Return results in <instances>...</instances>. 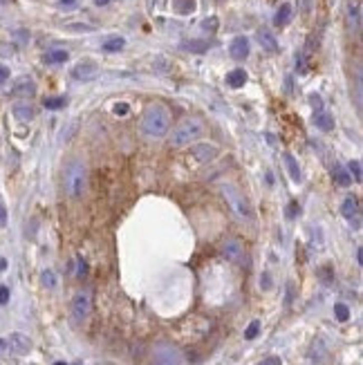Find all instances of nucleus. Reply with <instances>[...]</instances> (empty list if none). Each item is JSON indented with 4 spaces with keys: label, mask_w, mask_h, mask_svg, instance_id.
Masks as SVG:
<instances>
[{
    "label": "nucleus",
    "mask_w": 363,
    "mask_h": 365,
    "mask_svg": "<svg viewBox=\"0 0 363 365\" xmlns=\"http://www.w3.org/2000/svg\"><path fill=\"white\" fill-rule=\"evenodd\" d=\"M170 128V112L168 108H164L161 103H152L146 108L144 119H141V130L146 137L150 139H159L168 132Z\"/></svg>",
    "instance_id": "1"
},
{
    "label": "nucleus",
    "mask_w": 363,
    "mask_h": 365,
    "mask_svg": "<svg viewBox=\"0 0 363 365\" xmlns=\"http://www.w3.org/2000/svg\"><path fill=\"white\" fill-rule=\"evenodd\" d=\"M63 181H65V191H68L70 198H83L85 189H88V166L83 161L74 159L65 166L63 172Z\"/></svg>",
    "instance_id": "2"
},
{
    "label": "nucleus",
    "mask_w": 363,
    "mask_h": 365,
    "mask_svg": "<svg viewBox=\"0 0 363 365\" xmlns=\"http://www.w3.org/2000/svg\"><path fill=\"white\" fill-rule=\"evenodd\" d=\"M204 130H207V126H204L202 119L189 117L173 130V134H170V143H173L175 148H182V146H186V143L195 141L198 137H202Z\"/></svg>",
    "instance_id": "3"
},
{
    "label": "nucleus",
    "mask_w": 363,
    "mask_h": 365,
    "mask_svg": "<svg viewBox=\"0 0 363 365\" xmlns=\"http://www.w3.org/2000/svg\"><path fill=\"white\" fill-rule=\"evenodd\" d=\"M220 193L222 198L227 200V204L231 206V211L238 215L240 220H251V209H249V202L245 200V195L236 189L233 184H222L220 186Z\"/></svg>",
    "instance_id": "4"
},
{
    "label": "nucleus",
    "mask_w": 363,
    "mask_h": 365,
    "mask_svg": "<svg viewBox=\"0 0 363 365\" xmlns=\"http://www.w3.org/2000/svg\"><path fill=\"white\" fill-rule=\"evenodd\" d=\"M152 365H182V356L173 345H157L155 356H152Z\"/></svg>",
    "instance_id": "5"
},
{
    "label": "nucleus",
    "mask_w": 363,
    "mask_h": 365,
    "mask_svg": "<svg viewBox=\"0 0 363 365\" xmlns=\"http://www.w3.org/2000/svg\"><path fill=\"white\" fill-rule=\"evenodd\" d=\"M222 256L233 265H242L245 262V247L240 240H224L222 244Z\"/></svg>",
    "instance_id": "6"
},
{
    "label": "nucleus",
    "mask_w": 363,
    "mask_h": 365,
    "mask_svg": "<svg viewBox=\"0 0 363 365\" xmlns=\"http://www.w3.org/2000/svg\"><path fill=\"white\" fill-rule=\"evenodd\" d=\"M90 316V296L85 291H79L72 300V318L74 323H83Z\"/></svg>",
    "instance_id": "7"
},
{
    "label": "nucleus",
    "mask_w": 363,
    "mask_h": 365,
    "mask_svg": "<svg viewBox=\"0 0 363 365\" xmlns=\"http://www.w3.org/2000/svg\"><path fill=\"white\" fill-rule=\"evenodd\" d=\"M191 155H193L198 161L207 164V161H213L218 157V148L213 146V143H195V146L191 148Z\"/></svg>",
    "instance_id": "8"
},
{
    "label": "nucleus",
    "mask_w": 363,
    "mask_h": 365,
    "mask_svg": "<svg viewBox=\"0 0 363 365\" xmlns=\"http://www.w3.org/2000/svg\"><path fill=\"white\" fill-rule=\"evenodd\" d=\"M97 74H99V65L92 63V61H81V63L74 65V70H72V76L79 81H90Z\"/></svg>",
    "instance_id": "9"
},
{
    "label": "nucleus",
    "mask_w": 363,
    "mask_h": 365,
    "mask_svg": "<svg viewBox=\"0 0 363 365\" xmlns=\"http://www.w3.org/2000/svg\"><path fill=\"white\" fill-rule=\"evenodd\" d=\"M229 54H231L233 61H245L249 56V41L245 36H238L233 38L231 47H229Z\"/></svg>",
    "instance_id": "10"
},
{
    "label": "nucleus",
    "mask_w": 363,
    "mask_h": 365,
    "mask_svg": "<svg viewBox=\"0 0 363 365\" xmlns=\"http://www.w3.org/2000/svg\"><path fill=\"white\" fill-rule=\"evenodd\" d=\"M9 347H12L16 354H27L32 349V340H30V336L16 332V334H12V338H9Z\"/></svg>",
    "instance_id": "11"
},
{
    "label": "nucleus",
    "mask_w": 363,
    "mask_h": 365,
    "mask_svg": "<svg viewBox=\"0 0 363 365\" xmlns=\"http://www.w3.org/2000/svg\"><path fill=\"white\" fill-rule=\"evenodd\" d=\"M347 25H350L352 32L361 30V5L356 3V0L347 5Z\"/></svg>",
    "instance_id": "12"
},
{
    "label": "nucleus",
    "mask_w": 363,
    "mask_h": 365,
    "mask_svg": "<svg viewBox=\"0 0 363 365\" xmlns=\"http://www.w3.org/2000/svg\"><path fill=\"white\" fill-rule=\"evenodd\" d=\"M312 123L318 128V130H323V132H329V130H334V117H332V114H329V112H323V110H318V112L314 114Z\"/></svg>",
    "instance_id": "13"
},
{
    "label": "nucleus",
    "mask_w": 363,
    "mask_h": 365,
    "mask_svg": "<svg viewBox=\"0 0 363 365\" xmlns=\"http://www.w3.org/2000/svg\"><path fill=\"white\" fill-rule=\"evenodd\" d=\"M34 92H36V85L32 79H21L16 85H14V94H16V97L30 99V97H34Z\"/></svg>",
    "instance_id": "14"
},
{
    "label": "nucleus",
    "mask_w": 363,
    "mask_h": 365,
    "mask_svg": "<svg viewBox=\"0 0 363 365\" xmlns=\"http://www.w3.org/2000/svg\"><path fill=\"white\" fill-rule=\"evenodd\" d=\"M258 43H260V47L262 50H267V52H271V54H276L278 52V41H276V36L271 32H258Z\"/></svg>",
    "instance_id": "15"
},
{
    "label": "nucleus",
    "mask_w": 363,
    "mask_h": 365,
    "mask_svg": "<svg viewBox=\"0 0 363 365\" xmlns=\"http://www.w3.org/2000/svg\"><path fill=\"white\" fill-rule=\"evenodd\" d=\"M341 213H343V218H347V220L356 218V215H359V200H356L354 195L345 198L341 204Z\"/></svg>",
    "instance_id": "16"
},
{
    "label": "nucleus",
    "mask_w": 363,
    "mask_h": 365,
    "mask_svg": "<svg viewBox=\"0 0 363 365\" xmlns=\"http://www.w3.org/2000/svg\"><path fill=\"white\" fill-rule=\"evenodd\" d=\"M332 177H334V181H336L338 186H350L352 184V175L347 172V168H343L341 164H334Z\"/></svg>",
    "instance_id": "17"
},
{
    "label": "nucleus",
    "mask_w": 363,
    "mask_h": 365,
    "mask_svg": "<svg viewBox=\"0 0 363 365\" xmlns=\"http://www.w3.org/2000/svg\"><path fill=\"white\" fill-rule=\"evenodd\" d=\"M14 117L18 121H30V119H34V108L30 103H16L14 105Z\"/></svg>",
    "instance_id": "18"
},
{
    "label": "nucleus",
    "mask_w": 363,
    "mask_h": 365,
    "mask_svg": "<svg viewBox=\"0 0 363 365\" xmlns=\"http://www.w3.org/2000/svg\"><path fill=\"white\" fill-rule=\"evenodd\" d=\"M227 83L231 85V88H242V85L247 83V72L245 70H233L227 74Z\"/></svg>",
    "instance_id": "19"
},
{
    "label": "nucleus",
    "mask_w": 363,
    "mask_h": 365,
    "mask_svg": "<svg viewBox=\"0 0 363 365\" xmlns=\"http://www.w3.org/2000/svg\"><path fill=\"white\" fill-rule=\"evenodd\" d=\"M283 159H285V166H287L291 179H294V181H300V179H303V175H300V168H298V161H296L291 155H283Z\"/></svg>",
    "instance_id": "20"
},
{
    "label": "nucleus",
    "mask_w": 363,
    "mask_h": 365,
    "mask_svg": "<svg viewBox=\"0 0 363 365\" xmlns=\"http://www.w3.org/2000/svg\"><path fill=\"white\" fill-rule=\"evenodd\" d=\"M173 9L182 16L186 14H193L195 12V0H173Z\"/></svg>",
    "instance_id": "21"
},
{
    "label": "nucleus",
    "mask_w": 363,
    "mask_h": 365,
    "mask_svg": "<svg viewBox=\"0 0 363 365\" xmlns=\"http://www.w3.org/2000/svg\"><path fill=\"white\" fill-rule=\"evenodd\" d=\"M123 47H126V38H121V36H112L103 43V50L106 52H121Z\"/></svg>",
    "instance_id": "22"
},
{
    "label": "nucleus",
    "mask_w": 363,
    "mask_h": 365,
    "mask_svg": "<svg viewBox=\"0 0 363 365\" xmlns=\"http://www.w3.org/2000/svg\"><path fill=\"white\" fill-rule=\"evenodd\" d=\"M289 18H291V5H280V9L276 12L274 23L276 25H287Z\"/></svg>",
    "instance_id": "23"
},
{
    "label": "nucleus",
    "mask_w": 363,
    "mask_h": 365,
    "mask_svg": "<svg viewBox=\"0 0 363 365\" xmlns=\"http://www.w3.org/2000/svg\"><path fill=\"white\" fill-rule=\"evenodd\" d=\"M70 59V54L65 50H52L45 54V61L47 63H65V61Z\"/></svg>",
    "instance_id": "24"
},
{
    "label": "nucleus",
    "mask_w": 363,
    "mask_h": 365,
    "mask_svg": "<svg viewBox=\"0 0 363 365\" xmlns=\"http://www.w3.org/2000/svg\"><path fill=\"white\" fill-rule=\"evenodd\" d=\"M184 50L198 52V54H202V52L209 50V43H207V41H189V43H184Z\"/></svg>",
    "instance_id": "25"
},
{
    "label": "nucleus",
    "mask_w": 363,
    "mask_h": 365,
    "mask_svg": "<svg viewBox=\"0 0 363 365\" xmlns=\"http://www.w3.org/2000/svg\"><path fill=\"white\" fill-rule=\"evenodd\" d=\"M68 105V99L65 97H50V99H45V108L47 110H61V108H65Z\"/></svg>",
    "instance_id": "26"
},
{
    "label": "nucleus",
    "mask_w": 363,
    "mask_h": 365,
    "mask_svg": "<svg viewBox=\"0 0 363 365\" xmlns=\"http://www.w3.org/2000/svg\"><path fill=\"white\" fill-rule=\"evenodd\" d=\"M334 316H336L341 323H345V320L350 318V309H347V305H343V302H336V305H334Z\"/></svg>",
    "instance_id": "27"
},
{
    "label": "nucleus",
    "mask_w": 363,
    "mask_h": 365,
    "mask_svg": "<svg viewBox=\"0 0 363 365\" xmlns=\"http://www.w3.org/2000/svg\"><path fill=\"white\" fill-rule=\"evenodd\" d=\"M41 280H43V285H45L47 289H54L56 287V276H54V271H50V269L41 273Z\"/></svg>",
    "instance_id": "28"
},
{
    "label": "nucleus",
    "mask_w": 363,
    "mask_h": 365,
    "mask_svg": "<svg viewBox=\"0 0 363 365\" xmlns=\"http://www.w3.org/2000/svg\"><path fill=\"white\" fill-rule=\"evenodd\" d=\"M347 170L354 175V179L356 181H361L363 179V172H361V161L359 159H354V161H350V166H347Z\"/></svg>",
    "instance_id": "29"
},
{
    "label": "nucleus",
    "mask_w": 363,
    "mask_h": 365,
    "mask_svg": "<svg viewBox=\"0 0 363 365\" xmlns=\"http://www.w3.org/2000/svg\"><path fill=\"white\" fill-rule=\"evenodd\" d=\"M258 332H260V323H258V320H251V325L247 327V332H245V338H247V340L256 338Z\"/></svg>",
    "instance_id": "30"
},
{
    "label": "nucleus",
    "mask_w": 363,
    "mask_h": 365,
    "mask_svg": "<svg viewBox=\"0 0 363 365\" xmlns=\"http://www.w3.org/2000/svg\"><path fill=\"white\" fill-rule=\"evenodd\" d=\"M9 300V289L5 285H0V305H7Z\"/></svg>",
    "instance_id": "31"
},
{
    "label": "nucleus",
    "mask_w": 363,
    "mask_h": 365,
    "mask_svg": "<svg viewBox=\"0 0 363 365\" xmlns=\"http://www.w3.org/2000/svg\"><path fill=\"white\" fill-rule=\"evenodd\" d=\"M291 300H294V282H287V298H285V305H291Z\"/></svg>",
    "instance_id": "32"
},
{
    "label": "nucleus",
    "mask_w": 363,
    "mask_h": 365,
    "mask_svg": "<svg viewBox=\"0 0 363 365\" xmlns=\"http://www.w3.org/2000/svg\"><path fill=\"white\" fill-rule=\"evenodd\" d=\"M7 79H9V67L0 65V85H5V83H7Z\"/></svg>",
    "instance_id": "33"
},
{
    "label": "nucleus",
    "mask_w": 363,
    "mask_h": 365,
    "mask_svg": "<svg viewBox=\"0 0 363 365\" xmlns=\"http://www.w3.org/2000/svg\"><path fill=\"white\" fill-rule=\"evenodd\" d=\"M83 276H88V265H85L83 258H79V278H83Z\"/></svg>",
    "instance_id": "34"
},
{
    "label": "nucleus",
    "mask_w": 363,
    "mask_h": 365,
    "mask_svg": "<svg viewBox=\"0 0 363 365\" xmlns=\"http://www.w3.org/2000/svg\"><path fill=\"white\" fill-rule=\"evenodd\" d=\"M7 224V209H5V204L0 202V227H5Z\"/></svg>",
    "instance_id": "35"
},
{
    "label": "nucleus",
    "mask_w": 363,
    "mask_h": 365,
    "mask_svg": "<svg viewBox=\"0 0 363 365\" xmlns=\"http://www.w3.org/2000/svg\"><path fill=\"white\" fill-rule=\"evenodd\" d=\"M260 285H262V289H271V280H269V273H262V278H260Z\"/></svg>",
    "instance_id": "36"
},
{
    "label": "nucleus",
    "mask_w": 363,
    "mask_h": 365,
    "mask_svg": "<svg viewBox=\"0 0 363 365\" xmlns=\"http://www.w3.org/2000/svg\"><path fill=\"white\" fill-rule=\"evenodd\" d=\"M258 365H280V358L278 356H269V358H265V361H260Z\"/></svg>",
    "instance_id": "37"
},
{
    "label": "nucleus",
    "mask_w": 363,
    "mask_h": 365,
    "mask_svg": "<svg viewBox=\"0 0 363 365\" xmlns=\"http://www.w3.org/2000/svg\"><path fill=\"white\" fill-rule=\"evenodd\" d=\"M114 112H117V114H126L128 112V105L126 103H117V105H114Z\"/></svg>",
    "instance_id": "38"
},
{
    "label": "nucleus",
    "mask_w": 363,
    "mask_h": 365,
    "mask_svg": "<svg viewBox=\"0 0 363 365\" xmlns=\"http://www.w3.org/2000/svg\"><path fill=\"white\" fill-rule=\"evenodd\" d=\"M309 101H312V105H314V108H318V110H321V105H323V103H321V97H318V94H312V97H309Z\"/></svg>",
    "instance_id": "39"
},
{
    "label": "nucleus",
    "mask_w": 363,
    "mask_h": 365,
    "mask_svg": "<svg viewBox=\"0 0 363 365\" xmlns=\"http://www.w3.org/2000/svg\"><path fill=\"white\" fill-rule=\"evenodd\" d=\"M59 5H61V7H74L76 0H59Z\"/></svg>",
    "instance_id": "40"
},
{
    "label": "nucleus",
    "mask_w": 363,
    "mask_h": 365,
    "mask_svg": "<svg viewBox=\"0 0 363 365\" xmlns=\"http://www.w3.org/2000/svg\"><path fill=\"white\" fill-rule=\"evenodd\" d=\"M216 23H218L216 18H211V21H204V27H207V30H209V27H211V30H216Z\"/></svg>",
    "instance_id": "41"
},
{
    "label": "nucleus",
    "mask_w": 363,
    "mask_h": 365,
    "mask_svg": "<svg viewBox=\"0 0 363 365\" xmlns=\"http://www.w3.org/2000/svg\"><path fill=\"white\" fill-rule=\"evenodd\" d=\"M296 215V204H289V218H294Z\"/></svg>",
    "instance_id": "42"
},
{
    "label": "nucleus",
    "mask_w": 363,
    "mask_h": 365,
    "mask_svg": "<svg viewBox=\"0 0 363 365\" xmlns=\"http://www.w3.org/2000/svg\"><path fill=\"white\" fill-rule=\"evenodd\" d=\"M5 269H7V260H5V258H0V271H5Z\"/></svg>",
    "instance_id": "43"
},
{
    "label": "nucleus",
    "mask_w": 363,
    "mask_h": 365,
    "mask_svg": "<svg viewBox=\"0 0 363 365\" xmlns=\"http://www.w3.org/2000/svg\"><path fill=\"white\" fill-rule=\"evenodd\" d=\"M356 262H359V265H363V256H361V249H359V251H356Z\"/></svg>",
    "instance_id": "44"
},
{
    "label": "nucleus",
    "mask_w": 363,
    "mask_h": 365,
    "mask_svg": "<svg viewBox=\"0 0 363 365\" xmlns=\"http://www.w3.org/2000/svg\"><path fill=\"white\" fill-rule=\"evenodd\" d=\"M110 0H94V5H99V7H103V5H108Z\"/></svg>",
    "instance_id": "45"
},
{
    "label": "nucleus",
    "mask_w": 363,
    "mask_h": 365,
    "mask_svg": "<svg viewBox=\"0 0 363 365\" xmlns=\"http://www.w3.org/2000/svg\"><path fill=\"white\" fill-rule=\"evenodd\" d=\"M3 3H7V0H0V5H3Z\"/></svg>",
    "instance_id": "46"
},
{
    "label": "nucleus",
    "mask_w": 363,
    "mask_h": 365,
    "mask_svg": "<svg viewBox=\"0 0 363 365\" xmlns=\"http://www.w3.org/2000/svg\"><path fill=\"white\" fill-rule=\"evenodd\" d=\"M54 365H65V363H54Z\"/></svg>",
    "instance_id": "47"
}]
</instances>
